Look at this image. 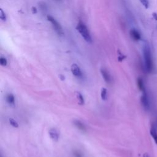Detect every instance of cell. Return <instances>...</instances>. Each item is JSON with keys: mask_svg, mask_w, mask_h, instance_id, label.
Returning a JSON list of instances; mask_svg holds the SVG:
<instances>
[{"mask_svg": "<svg viewBox=\"0 0 157 157\" xmlns=\"http://www.w3.org/2000/svg\"><path fill=\"white\" fill-rule=\"evenodd\" d=\"M101 71V76L102 78H104V80H105V82L106 83L109 84L111 82V76L110 75V74L109 73V72L107 71V70H105L104 68H101L100 70Z\"/></svg>", "mask_w": 157, "mask_h": 157, "instance_id": "cell-6", "label": "cell"}, {"mask_svg": "<svg viewBox=\"0 0 157 157\" xmlns=\"http://www.w3.org/2000/svg\"><path fill=\"white\" fill-rule=\"evenodd\" d=\"M141 101L142 103V105L143 106V107L145 108V109H149V101L148 97H147V95L146 91L144 90L143 91V95H142L141 98Z\"/></svg>", "mask_w": 157, "mask_h": 157, "instance_id": "cell-5", "label": "cell"}, {"mask_svg": "<svg viewBox=\"0 0 157 157\" xmlns=\"http://www.w3.org/2000/svg\"><path fill=\"white\" fill-rule=\"evenodd\" d=\"M76 97H77L78 102L80 105H83V104H84L85 100H84L83 95H82L81 93L80 92H76Z\"/></svg>", "mask_w": 157, "mask_h": 157, "instance_id": "cell-11", "label": "cell"}, {"mask_svg": "<svg viewBox=\"0 0 157 157\" xmlns=\"http://www.w3.org/2000/svg\"><path fill=\"white\" fill-rule=\"evenodd\" d=\"M76 30H77L78 32L80 33V35H81V36L86 42L89 43V44L92 43V38H91L89 29H88L87 26L83 22L81 21L78 22L77 25V27H76Z\"/></svg>", "mask_w": 157, "mask_h": 157, "instance_id": "cell-1", "label": "cell"}, {"mask_svg": "<svg viewBox=\"0 0 157 157\" xmlns=\"http://www.w3.org/2000/svg\"><path fill=\"white\" fill-rule=\"evenodd\" d=\"M0 64H1V66H6L7 64V59L6 58L1 57L0 58Z\"/></svg>", "mask_w": 157, "mask_h": 157, "instance_id": "cell-16", "label": "cell"}, {"mask_svg": "<svg viewBox=\"0 0 157 157\" xmlns=\"http://www.w3.org/2000/svg\"><path fill=\"white\" fill-rule=\"evenodd\" d=\"M73 155L74 156V157H84L83 155L79 151H74L73 153Z\"/></svg>", "mask_w": 157, "mask_h": 157, "instance_id": "cell-20", "label": "cell"}, {"mask_svg": "<svg viewBox=\"0 0 157 157\" xmlns=\"http://www.w3.org/2000/svg\"><path fill=\"white\" fill-rule=\"evenodd\" d=\"M101 97L103 101H106L107 98V90L106 88H102L101 91Z\"/></svg>", "mask_w": 157, "mask_h": 157, "instance_id": "cell-12", "label": "cell"}, {"mask_svg": "<svg viewBox=\"0 0 157 157\" xmlns=\"http://www.w3.org/2000/svg\"><path fill=\"white\" fill-rule=\"evenodd\" d=\"M140 2L142 3L144 6L145 7V9H148L149 6V3L148 0H139Z\"/></svg>", "mask_w": 157, "mask_h": 157, "instance_id": "cell-19", "label": "cell"}, {"mask_svg": "<svg viewBox=\"0 0 157 157\" xmlns=\"http://www.w3.org/2000/svg\"><path fill=\"white\" fill-rule=\"evenodd\" d=\"M32 12H33V14H36L37 13V9H36V7H32Z\"/></svg>", "mask_w": 157, "mask_h": 157, "instance_id": "cell-21", "label": "cell"}, {"mask_svg": "<svg viewBox=\"0 0 157 157\" xmlns=\"http://www.w3.org/2000/svg\"><path fill=\"white\" fill-rule=\"evenodd\" d=\"M125 58H126V56L123 55L120 52V51L119 50V51H118V60H119V61H122Z\"/></svg>", "mask_w": 157, "mask_h": 157, "instance_id": "cell-17", "label": "cell"}, {"mask_svg": "<svg viewBox=\"0 0 157 157\" xmlns=\"http://www.w3.org/2000/svg\"><path fill=\"white\" fill-rule=\"evenodd\" d=\"M48 134H49L50 138H51L53 141L57 142L58 141L60 135L58 134V132L57 130H56L54 128L50 129L49 131H48Z\"/></svg>", "mask_w": 157, "mask_h": 157, "instance_id": "cell-7", "label": "cell"}, {"mask_svg": "<svg viewBox=\"0 0 157 157\" xmlns=\"http://www.w3.org/2000/svg\"><path fill=\"white\" fill-rule=\"evenodd\" d=\"M150 134L153 137V138L154 139L155 143L157 144V133H156V131L154 129L152 128V129H151V130H150Z\"/></svg>", "mask_w": 157, "mask_h": 157, "instance_id": "cell-15", "label": "cell"}, {"mask_svg": "<svg viewBox=\"0 0 157 157\" xmlns=\"http://www.w3.org/2000/svg\"><path fill=\"white\" fill-rule=\"evenodd\" d=\"M130 36L134 41H139L141 39V36L138 30H136V29H132L130 31Z\"/></svg>", "mask_w": 157, "mask_h": 157, "instance_id": "cell-9", "label": "cell"}, {"mask_svg": "<svg viewBox=\"0 0 157 157\" xmlns=\"http://www.w3.org/2000/svg\"><path fill=\"white\" fill-rule=\"evenodd\" d=\"M138 87L140 90H141L142 91H143L144 90H145V87H144V84L143 80L141 78H138Z\"/></svg>", "mask_w": 157, "mask_h": 157, "instance_id": "cell-13", "label": "cell"}, {"mask_svg": "<svg viewBox=\"0 0 157 157\" xmlns=\"http://www.w3.org/2000/svg\"><path fill=\"white\" fill-rule=\"evenodd\" d=\"M73 123L76 128L82 131H86V130H87L85 125L81 121L78 120H74Z\"/></svg>", "mask_w": 157, "mask_h": 157, "instance_id": "cell-8", "label": "cell"}, {"mask_svg": "<svg viewBox=\"0 0 157 157\" xmlns=\"http://www.w3.org/2000/svg\"><path fill=\"white\" fill-rule=\"evenodd\" d=\"M0 18H1L3 21H6V14L2 9H0Z\"/></svg>", "mask_w": 157, "mask_h": 157, "instance_id": "cell-18", "label": "cell"}, {"mask_svg": "<svg viewBox=\"0 0 157 157\" xmlns=\"http://www.w3.org/2000/svg\"><path fill=\"white\" fill-rule=\"evenodd\" d=\"M47 18L48 21L50 22V23L52 24V27H53V29L55 30V32L57 33L59 36H63L64 33H63V28L61 27L60 24L57 20L55 18H53V17L48 15L47 16Z\"/></svg>", "mask_w": 157, "mask_h": 157, "instance_id": "cell-3", "label": "cell"}, {"mask_svg": "<svg viewBox=\"0 0 157 157\" xmlns=\"http://www.w3.org/2000/svg\"><path fill=\"white\" fill-rule=\"evenodd\" d=\"M9 121L11 126L14 127V128H18V126H19V125H18V123H17V121L16 120L12 119V118H10V119H9Z\"/></svg>", "mask_w": 157, "mask_h": 157, "instance_id": "cell-14", "label": "cell"}, {"mask_svg": "<svg viewBox=\"0 0 157 157\" xmlns=\"http://www.w3.org/2000/svg\"><path fill=\"white\" fill-rule=\"evenodd\" d=\"M143 54L144 58V63L146 70L148 72H151L152 70V61L151 57L150 50L149 45L144 44L143 46Z\"/></svg>", "mask_w": 157, "mask_h": 157, "instance_id": "cell-2", "label": "cell"}, {"mask_svg": "<svg viewBox=\"0 0 157 157\" xmlns=\"http://www.w3.org/2000/svg\"><path fill=\"white\" fill-rule=\"evenodd\" d=\"M143 157H149V156H148V155H147V154H145L144 155Z\"/></svg>", "mask_w": 157, "mask_h": 157, "instance_id": "cell-24", "label": "cell"}, {"mask_svg": "<svg viewBox=\"0 0 157 157\" xmlns=\"http://www.w3.org/2000/svg\"><path fill=\"white\" fill-rule=\"evenodd\" d=\"M6 102L8 103L9 106H15V102H16V99L14 95L9 93V94L6 95Z\"/></svg>", "mask_w": 157, "mask_h": 157, "instance_id": "cell-10", "label": "cell"}, {"mask_svg": "<svg viewBox=\"0 0 157 157\" xmlns=\"http://www.w3.org/2000/svg\"><path fill=\"white\" fill-rule=\"evenodd\" d=\"M152 16H153V17H154V18L155 20H157V14L156 12H154L152 14Z\"/></svg>", "mask_w": 157, "mask_h": 157, "instance_id": "cell-22", "label": "cell"}, {"mask_svg": "<svg viewBox=\"0 0 157 157\" xmlns=\"http://www.w3.org/2000/svg\"><path fill=\"white\" fill-rule=\"evenodd\" d=\"M60 78H61V80H65V77H64V76L60 75Z\"/></svg>", "mask_w": 157, "mask_h": 157, "instance_id": "cell-23", "label": "cell"}, {"mask_svg": "<svg viewBox=\"0 0 157 157\" xmlns=\"http://www.w3.org/2000/svg\"><path fill=\"white\" fill-rule=\"evenodd\" d=\"M71 70L72 74L76 77L80 78L82 77V71L79 68V66L77 64H76V63H74V64L72 65L71 67Z\"/></svg>", "mask_w": 157, "mask_h": 157, "instance_id": "cell-4", "label": "cell"}]
</instances>
